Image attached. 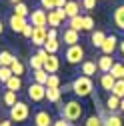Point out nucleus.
Listing matches in <instances>:
<instances>
[{
	"mask_svg": "<svg viewBox=\"0 0 124 126\" xmlns=\"http://www.w3.org/2000/svg\"><path fill=\"white\" fill-rule=\"evenodd\" d=\"M82 114H84V106L78 100H68L64 104H60V118L68 120L70 124L76 122V120H80Z\"/></svg>",
	"mask_w": 124,
	"mask_h": 126,
	"instance_id": "obj_1",
	"label": "nucleus"
},
{
	"mask_svg": "<svg viewBox=\"0 0 124 126\" xmlns=\"http://www.w3.org/2000/svg\"><path fill=\"white\" fill-rule=\"evenodd\" d=\"M70 88L78 98H86V96H92V92H94V82H92V78H88V76H78V78L72 80Z\"/></svg>",
	"mask_w": 124,
	"mask_h": 126,
	"instance_id": "obj_2",
	"label": "nucleus"
},
{
	"mask_svg": "<svg viewBox=\"0 0 124 126\" xmlns=\"http://www.w3.org/2000/svg\"><path fill=\"white\" fill-rule=\"evenodd\" d=\"M8 116L12 122H26L28 116H30V106L22 100H18L16 104H14L10 110H8Z\"/></svg>",
	"mask_w": 124,
	"mask_h": 126,
	"instance_id": "obj_3",
	"label": "nucleus"
},
{
	"mask_svg": "<svg viewBox=\"0 0 124 126\" xmlns=\"http://www.w3.org/2000/svg\"><path fill=\"white\" fill-rule=\"evenodd\" d=\"M84 48L80 44H74V46H68L66 48V52H64V58H66V62L68 64H82L84 62Z\"/></svg>",
	"mask_w": 124,
	"mask_h": 126,
	"instance_id": "obj_4",
	"label": "nucleus"
},
{
	"mask_svg": "<svg viewBox=\"0 0 124 126\" xmlns=\"http://www.w3.org/2000/svg\"><path fill=\"white\" fill-rule=\"evenodd\" d=\"M28 22L32 26H48V12L44 8H34L28 14Z\"/></svg>",
	"mask_w": 124,
	"mask_h": 126,
	"instance_id": "obj_5",
	"label": "nucleus"
},
{
	"mask_svg": "<svg viewBox=\"0 0 124 126\" xmlns=\"http://www.w3.org/2000/svg\"><path fill=\"white\" fill-rule=\"evenodd\" d=\"M28 98L32 100V102H42V100H46V86L36 84V82H30V86H28Z\"/></svg>",
	"mask_w": 124,
	"mask_h": 126,
	"instance_id": "obj_6",
	"label": "nucleus"
},
{
	"mask_svg": "<svg viewBox=\"0 0 124 126\" xmlns=\"http://www.w3.org/2000/svg\"><path fill=\"white\" fill-rule=\"evenodd\" d=\"M116 48H118V38H116L114 34H106V38H104V42H102V46H100L102 54L112 56V54L116 52Z\"/></svg>",
	"mask_w": 124,
	"mask_h": 126,
	"instance_id": "obj_7",
	"label": "nucleus"
},
{
	"mask_svg": "<svg viewBox=\"0 0 124 126\" xmlns=\"http://www.w3.org/2000/svg\"><path fill=\"white\" fill-rule=\"evenodd\" d=\"M46 26H34V30H32V44L36 46V48H42L44 46V42H46Z\"/></svg>",
	"mask_w": 124,
	"mask_h": 126,
	"instance_id": "obj_8",
	"label": "nucleus"
},
{
	"mask_svg": "<svg viewBox=\"0 0 124 126\" xmlns=\"http://www.w3.org/2000/svg\"><path fill=\"white\" fill-rule=\"evenodd\" d=\"M62 42H64L66 46H74L80 42V32H76V30L72 28H64L62 30Z\"/></svg>",
	"mask_w": 124,
	"mask_h": 126,
	"instance_id": "obj_9",
	"label": "nucleus"
},
{
	"mask_svg": "<svg viewBox=\"0 0 124 126\" xmlns=\"http://www.w3.org/2000/svg\"><path fill=\"white\" fill-rule=\"evenodd\" d=\"M52 116L48 110H36L34 112V124L36 126H52Z\"/></svg>",
	"mask_w": 124,
	"mask_h": 126,
	"instance_id": "obj_10",
	"label": "nucleus"
},
{
	"mask_svg": "<svg viewBox=\"0 0 124 126\" xmlns=\"http://www.w3.org/2000/svg\"><path fill=\"white\" fill-rule=\"evenodd\" d=\"M112 64H114V58H112V56H106V54H102V56L96 60L98 72H102V74H108V72H110Z\"/></svg>",
	"mask_w": 124,
	"mask_h": 126,
	"instance_id": "obj_11",
	"label": "nucleus"
},
{
	"mask_svg": "<svg viewBox=\"0 0 124 126\" xmlns=\"http://www.w3.org/2000/svg\"><path fill=\"white\" fill-rule=\"evenodd\" d=\"M26 24H28V18L16 16V14H12L10 20H8V26L14 30V32H20V34H22V30H24V26H26Z\"/></svg>",
	"mask_w": 124,
	"mask_h": 126,
	"instance_id": "obj_12",
	"label": "nucleus"
},
{
	"mask_svg": "<svg viewBox=\"0 0 124 126\" xmlns=\"http://www.w3.org/2000/svg\"><path fill=\"white\" fill-rule=\"evenodd\" d=\"M100 118H102V126H122V118L114 112V114H110V112H102V114H98Z\"/></svg>",
	"mask_w": 124,
	"mask_h": 126,
	"instance_id": "obj_13",
	"label": "nucleus"
},
{
	"mask_svg": "<svg viewBox=\"0 0 124 126\" xmlns=\"http://www.w3.org/2000/svg\"><path fill=\"white\" fill-rule=\"evenodd\" d=\"M44 72H48V74H56L58 72V68H60V58L56 56V54H50L48 56V60L44 62Z\"/></svg>",
	"mask_w": 124,
	"mask_h": 126,
	"instance_id": "obj_14",
	"label": "nucleus"
},
{
	"mask_svg": "<svg viewBox=\"0 0 124 126\" xmlns=\"http://www.w3.org/2000/svg\"><path fill=\"white\" fill-rule=\"evenodd\" d=\"M80 72H82V76H88V78L96 76V72H98L96 62H94V60H84L82 64H80Z\"/></svg>",
	"mask_w": 124,
	"mask_h": 126,
	"instance_id": "obj_15",
	"label": "nucleus"
},
{
	"mask_svg": "<svg viewBox=\"0 0 124 126\" xmlns=\"http://www.w3.org/2000/svg\"><path fill=\"white\" fill-rule=\"evenodd\" d=\"M112 24L118 30H124V4H120L114 12H112Z\"/></svg>",
	"mask_w": 124,
	"mask_h": 126,
	"instance_id": "obj_16",
	"label": "nucleus"
},
{
	"mask_svg": "<svg viewBox=\"0 0 124 126\" xmlns=\"http://www.w3.org/2000/svg\"><path fill=\"white\" fill-rule=\"evenodd\" d=\"M64 12H66V18H74V16H78L80 14V4L76 2V0H68L66 6H64Z\"/></svg>",
	"mask_w": 124,
	"mask_h": 126,
	"instance_id": "obj_17",
	"label": "nucleus"
},
{
	"mask_svg": "<svg viewBox=\"0 0 124 126\" xmlns=\"http://www.w3.org/2000/svg\"><path fill=\"white\" fill-rule=\"evenodd\" d=\"M62 98V90L60 88H46V100L52 102V104H60Z\"/></svg>",
	"mask_w": 124,
	"mask_h": 126,
	"instance_id": "obj_18",
	"label": "nucleus"
},
{
	"mask_svg": "<svg viewBox=\"0 0 124 126\" xmlns=\"http://www.w3.org/2000/svg\"><path fill=\"white\" fill-rule=\"evenodd\" d=\"M4 88L10 90V92H18V90L22 88V78H18V76H10L8 82L4 84Z\"/></svg>",
	"mask_w": 124,
	"mask_h": 126,
	"instance_id": "obj_19",
	"label": "nucleus"
},
{
	"mask_svg": "<svg viewBox=\"0 0 124 126\" xmlns=\"http://www.w3.org/2000/svg\"><path fill=\"white\" fill-rule=\"evenodd\" d=\"M114 78H112V74H100V86H102V90H106V92H112V86H114Z\"/></svg>",
	"mask_w": 124,
	"mask_h": 126,
	"instance_id": "obj_20",
	"label": "nucleus"
},
{
	"mask_svg": "<svg viewBox=\"0 0 124 126\" xmlns=\"http://www.w3.org/2000/svg\"><path fill=\"white\" fill-rule=\"evenodd\" d=\"M104 38H106V34L102 32V30H92V32H90V42H92V46H96V48L102 46Z\"/></svg>",
	"mask_w": 124,
	"mask_h": 126,
	"instance_id": "obj_21",
	"label": "nucleus"
},
{
	"mask_svg": "<svg viewBox=\"0 0 124 126\" xmlns=\"http://www.w3.org/2000/svg\"><path fill=\"white\" fill-rule=\"evenodd\" d=\"M108 74H112L114 80H122V78H124V64H122V62H114Z\"/></svg>",
	"mask_w": 124,
	"mask_h": 126,
	"instance_id": "obj_22",
	"label": "nucleus"
},
{
	"mask_svg": "<svg viewBox=\"0 0 124 126\" xmlns=\"http://www.w3.org/2000/svg\"><path fill=\"white\" fill-rule=\"evenodd\" d=\"M24 64L18 60V58H14V62L10 64V72H12V76H18V78H22V74H24Z\"/></svg>",
	"mask_w": 124,
	"mask_h": 126,
	"instance_id": "obj_23",
	"label": "nucleus"
},
{
	"mask_svg": "<svg viewBox=\"0 0 124 126\" xmlns=\"http://www.w3.org/2000/svg\"><path fill=\"white\" fill-rule=\"evenodd\" d=\"M2 102H4V106L10 110L14 104L18 102V98H16V92H10V90H6V92H4V96H2Z\"/></svg>",
	"mask_w": 124,
	"mask_h": 126,
	"instance_id": "obj_24",
	"label": "nucleus"
},
{
	"mask_svg": "<svg viewBox=\"0 0 124 126\" xmlns=\"http://www.w3.org/2000/svg\"><path fill=\"white\" fill-rule=\"evenodd\" d=\"M32 78H34V82H36V84L46 86V80H48V72H44V68H40V70H32Z\"/></svg>",
	"mask_w": 124,
	"mask_h": 126,
	"instance_id": "obj_25",
	"label": "nucleus"
},
{
	"mask_svg": "<svg viewBox=\"0 0 124 126\" xmlns=\"http://www.w3.org/2000/svg\"><path fill=\"white\" fill-rule=\"evenodd\" d=\"M118 108H120V98H116V96H112V94H110L108 100H106V110H108L110 114H114Z\"/></svg>",
	"mask_w": 124,
	"mask_h": 126,
	"instance_id": "obj_26",
	"label": "nucleus"
},
{
	"mask_svg": "<svg viewBox=\"0 0 124 126\" xmlns=\"http://www.w3.org/2000/svg\"><path fill=\"white\" fill-rule=\"evenodd\" d=\"M14 58H16V56H14L12 52L2 50V52H0V66H8V68H10V64L14 62Z\"/></svg>",
	"mask_w": 124,
	"mask_h": 126,
	"instance_id": "obj_27",
	"label": "nucleus"
},
{
	"mask_svg": "<svg viewBox=\"0 0 124 126\" xmlns=\"http://www.w3.org/2000/svg\"><path fill=\"white\" fill-rule=\"evenodd\" d=\"M42 48L48 52V54H56V52L60 50V42H58V40H46Z\"/></svg>",
	"mask_w": 124,
	"mask_h": 126,
	"instance_id": "obj_28",
	"label": "nucleus"
},
{
	"mask_svg": "<svg viewBox=\"0 0 124 126\" xmlns=\"http://www.w3.org/2000/svg\"><path fill=\"white\" fill-rule=\"evenodd\" d=\"M110 94H112V96H116V98H124V78H122V80H116V82H114Z\"/></svg>",
	"mask_w": 124,
	"mask_h": 126,
	"instance_id": "obj_29",
	"label": "nucleus"
},
{
	"mask_svg": "<svg viewBox=\"0 0 124 126\" xmlns=\"http://www.w3.org/2000/svg\"><path fill=\"white\" fill-rule=\"evenodd\" d=\"M60 24H62V20L58 16V12L56 10H48V26L50 28H58Z\"/></svg>",
	"mask_w": 124,
	"mask_h": 126,
	"instance_id": "obj_30",
	"label": "nucleus"
},
{
	"mask_svg": "<svg viewBox=\"0 0 124 126\" xmlns=\"http://www.w3.org/2000/svg\"><path fill=\"white\" fill-rule=\"evenodd\" d=\"M14 14H16V16H22V18H28L30 10H28V6L24 2H18V4H14Z\"/></svg>",
	"mask_w": 124,
	"mask_h": 126,
	"instance_id": "obj_31",
	"label": "nucleus"
},
{
	"mask_svg": "<svg viewBox=\"0 0 124 126\" xmlns=\"http://www.w3.org/2000/svg\"><path fill=\"white\" fill-rule=\"evenodd\" d=\"M68 28L76 30V32H80V30H82V16H80V14H78V16H74V18H70V20H68Z\"/></svg>",
	"mask_w": 124,
	"mask_h": 126,
	"instance_id": "obj_32",
	"label": "nucleus"
},
{
	"mask_svg": "<svg viewBox=\"0 0 124 126\" xmlns=\"http://www.w3.org/2000/svg\"><path fill=\"white\" fill-rule=\"evenodd\" d=\"M82 30H86V32L94 30V18L92 16H82Z\"/></svg>",
	"mask_w": 124,
	"mask_h": 126,
	"instance_id": "obj_33",
	"label": "nucleus"
},
{
	"mask_svg": "<svg viewBox=\"0 0 124 126\" xmlns=\"http://www.w3.org/2000/svg\"><path fill=\"white\" fill-rule=\"evenodd\" d=\"M28 64H30V68H32V70H40V68L44 66V62H42L36 54H32V56H30V60H28Z\"/></svg>",
	"mask_w": 124,
	"mask_h": 126,
	"instance_id": "obj_34",
	"label": "nucleus"
},
{
	"mask_svg": "<svg viewBox=\"0 0 124 126\" xmlns=\"http://www.w3.org/2000/svg\"><path fill=\"white\" fill-rule=\"evenodd\" d=\"M46 88H60V78L56 74H48V80H46Z\"/></svg>",
	"mask_w": 124,
	"mask_h": 126,
	"instance_id": "obj_35",
	"label": "nucleus"
},
{
	"mask_svg": "<svg viewBox=\"0 0 124 126\" xmlns=\"http://www.w3.org/2000/svg\"><path fill=\"white\" fill-rule=\"evenodd\" d=\"M40 8H44V10H56L58 8V0H40Z\"/></svg>",
	"mask_w": 124,
	"mask_h": 126,
	"instance_id": "obj_36",
	"label": "nucleus"
},
{
	"mask_svg": "<svg viewBox=\"0 0 124 126\" xmlns=\"http://www.w3.org/2000/svg\"><path fill=\"white\" fill-rule=\"evenodd\" d=\"M84 126H102V118H100L98 114H92V116H88V118H86Z\"/></svg>",
	"mask_w": 124,
	"mask_h": 126,
	"instance_id": "obj_37",
	"label": "nucleus"
},
{
	"mask_svg": "<svg viewBox=\"0 0 124 126\" xmlns=\"http://www.w3.org/2000/svg\"><path fill=\"white\" fill-rule=\"evenodd\" d=\"M10 76H12V72H10V68H8V66H0V82L6 84Z\"/></svg>",
	"mask_w": 124,
	"mask_h": 126,
	"instance_id": "obj_38",
	"label": "nucleus"
},
{
	"mask_svg": "<svg viewBox=\"0 0 124 126\" xmlns=\"http://www.w3.org/2000/svg\"><path fill=\"white\" fill-rule=\"evenodd\" d=\"M46 40H58V28H48L46 30Z\"/></svg>",
	"mask_w": 124,
	"mask_h": 126,
	"instance_id": "obj_39",
	"label": "nucleus"
},
{
	"mask_svg": "<svg viewBox=\"0 0 124 126\" xmlns=\"http://www.w3.org/2000/svg\"><path fill=\"white\" fill-rule=\"evenodd\" d=\"M32 30H34V26H32V24L28 22V24L24 26V30H22V36H26V38L30 40V38H32Z\"/></svg>",
	"mask_w": 124,
	"mask_h": 126,
	"instance_id": "obj_40",
	"label": "nucleus"
},
{
	"mask_svg": "<svg viewBox=\"0 0 124 126\" xmlns=\"http://www.w3.org/2000/svg\"><path fill=\"white\" fill-rule=\"evenodd\" d=\"M82 8L84 10H94L96 8V0H82Z\"/></svg>",
	"mask_w": 124,
	"mask_h": 126,
	"instance_id": "obj_41",
	"label": "nucleus"
},
{
	"mask_svg": "<svg viewBox=\"0 0 124 126\" xmlns=\"http://www.w3.org/2000/svg\"><path fill=\"white\" fill-rule=\"evenodd\" d=\"M36 56H38V58H40L42 62H46V60H48V56H50V54L46 52L44 48H38V52H36Z\"/></svg>",
	"mask_w": 124,
	"mask_h": 126,
	"instance_id": "obj_42",
	"label": "nucleus"
},
{
	"mask_svg": "<svg viewBox=\"0 0 124 126\" xmlns=\"http://www.w3.org/2000/svg\"><path fill=\"white\" fill-rule=\"evenodd\" d=\"M52 126H72L68 120H64V118H58V120H54L52 122Z\"/></svg>",
	"mask_w": 124,
	"mask_h": 126,
	"instance_id": "obj_43",
	"label": "nucleus"
},
{
	"mask_svg": "<svg viewBox=\"0 0 124 126\" xmlns=\"http://www.w3.org/2000/svg\"><path fill=\"white\" fill-rule=\"evenodd\" d=\"M56 12H58V16H60V20L64 22V20H68L66 18V12H64V8H56Z\"/></svg>",
	"mask_w": 124,
	"mask_h": 126,
	"instance_id": "obj_44",
	"label": "nucleus"
},
{
	"mask_svg": "<svg viewBox=\"0 0 124 126\" xmlns=\"http://www.w3.org/2000/svg\"><path fill=\"white\" fill-rule=\"evenodd\" d=\"M118 52L124 56V38H122V40H118Z\"/></svg>",
	"mask_w": 124,
	"mask_h": 126,
	"instance_id": "obj_45",
	"label": "nucleus"
},
{
	"mask_svg": "<svg viewBox=\"0 0 124 126\" xmlns=\"http://www.w3.org/2000/svg\"><path fill=\"white\" fill-rule=\"evenodd\" d=\"M0 126H12V120L8 118V120H0Z\"/></svg>",
	"mask_w": 124,
	"mask_h": 126,
	"instance_id": "obj_46",
	"label": "nucleus"
},
{
	"mask_svg": "<svg viewBox=\"0 0 124 126\" xmlns=\"http://www.w3.org/2000/svg\"><path fill=\"white\" fill-rule=\"evenodd\" d=\"M118 110H120V112L124 114V98H120V108H118Z\"/></svg>",
	"mask_w": 124,
	"mask_h": 126,
	"instance_id": "obj_47",
	"label": "nucleus"
},
{
	"mask_svg": "<svg viewBox=\"0 0 124 126\" xmlns=\"http://www.w3.org/2000/svg\"><path fill=\"white\" fill-rule=\"evenodd\" d=\"M4 32V24H2V20H0V34Z\"/></svg>",
	"mask_w": 124,
	"mask_h": 126,
	"instance_id": "obj_48",
	"label": "nucleus"
},
{
	"mask_svg": "<svg viewBox=\"0 0 124 126\" xmlns=\"http://www.w3.org/2000/svg\"><path fill=\"white\" fill-rule=\"evenodd\" d=\"M8 2H12V4H18V2H22V0H8Z\"/></svg>",
	"mask_w": 124,
	"mask_h": 126,
	"instance_id": "obj_49",
	"label": "nucleus"
}]
</instances>
